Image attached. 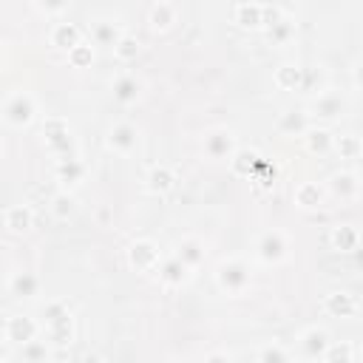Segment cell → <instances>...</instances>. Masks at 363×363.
<instances>
[{"label": "cell", "mask_w": 363, "mask_h": 363, "mask_svg": "<svg viewBox=\"0 0 363 363\" xmlns=\"http://www.w3.org/2000/svg\"><path fill=\"white\" fill-rule=\"evenodd\" d=\"M40 323H43V335L51 346H68L74 337V318L65 301H48L40 312Z\"/></svg>", "instance_id": "cell-1"}, {"label": "cell", "mask_w": 363, "mask_h": 363, "mask_svg": "<svg viewBox=\"0 0 363 363\" xmlns=\"http://www.w3.org/2000/svg\"><path fill=\"white\" fill-rule=\"evenodd\" d=\"M250 281H252V272L244 258H227L216 267V284L227 295H241L250 286Z\"/></svg>", "instance_id": "cell-2"}, {"label": "cell", "mask_w": 363, "mask_h": 363, "mask_svg": "<svg viewBox=\"0 0 363 363\" xmlns=\"http://www.w3.org/2000/svg\"><path fill=\"white\" fill-rule=\"evenodd\" d=\"M37 116V102L31 94L26 91H11L6 99H3V122L9 128H26L31 125Z\"/></svg>", "instance_id": "cell-3"}, {"label": "cell", "mask_w": 363, "mask_h": 363, "mask_svg": "<svg viewBox=\"0 0 363 363\" xmlns=\"http://www.w3.org/2000/svg\"><path fill=\"white\" fill-rule=\"evenodd\" d=\"M235 150H238L235 136H233V130H227V128H213V130H207L204 139H201V153H204L207 159H213V162L233 159Z\"/></svg>", "instance_id": "cell-4"}, {"label": "cell", "mask_w": 363, "mask_h": 363, "mask_svg": "<svg viewBox=\"0 0 363 363\" xmlns=\"http://www.w3.org/2000/svg\"><path fill=\"white\" fill-rule=\"evenodd\" d=\"M43 136H45L48 150H51L57 159H62V156H74V153H71V128H68L65 119H60V116H48V119L43 122Z\"/></svg>", "instance_id": "cell-5"}, {"label": "cell", "mask_w": 363, "mask_h": 363, "mask_svg": "<svg viewBox=\"0 0 363 363\" xmlns=\"http://www.w3.org/2000/svg\"><path fill=\"white\" fill-rule=\"evenodd\" d=\"M40 332H43V323L34 320V318H26V315H9L6 323H3V337L14 349L28 343V340H34V337H40Z\"/></svg>", "instance_id": "cell-6"}, {"label": "cell", "mask_w": 363, "mask_h": 363, "mask_svg": "<svg viewBox=\"0 0 363 363\" xmlns=\"http://www.w3.org/2000/svg\"><path fill=\"white\" fill-rule=\"evenodd\" d=\"M286 252H289V241H286V235L281 233V230H267V233H261L258 235V241H255V255H258V261H264V264H278V261H284L286 258Z\"/></svg>", "instance_id": "cell-7"}, {"label": "cell", "mask_w": 363, "mask_h": 363, "mask_svg": "<svg viewBox=\"0 0 363 363\" xmlns=\"http://www.w3.org/2000/svg\"><path fill=\"white\" fill-rule=\"evenodd\" d=\"M128 264L136 269V272H150L162 264V252H159V244H153L150 238H139L128 247Z\"/></svg>", "instance_id": "cell-8"}, {"label": "cell", "mask_w": 363, "mask_h": 363, "mask_svg": "<svg viewBox=\"0 0 363 363\" xmlns=\"http://www.w3.org/2000/svg\"><path fill=\"white\" fill-rule=\"evenodd\" d=\"M329 343H332V337H329V332L320 329V326H309V329H303L301 337H298V346H301L303 357H309V360H323Z\"/></svg>", "instance_id": "cell-9"}, {"label": "cell", "mask_w": 363, "mask_h": 363, "mask_svg": "<svg viewBox=\"0 0 363 363\" xmlns=\"http://www.w3.org/2000/svg\"><path fill=\"white\" fill-rule=\"evenodd\" d=\"M343 111H346V99L337 91L323 88L320 94H315V102H312V113L315 116H320V119H337V116H343Z\"/></svg>", "instance_id": "cell-10"}, {"label": "cell", "mask_w": 363, "mask_h": 363, "mask_svg": "<svg viewBox=\"0 0 363 363\" xmlns=\"http://www.w3.org/2000/svg\"><path fill=\"white\" fill-rule=\"evenodd\" d=\"M136 145H139V133H136V128H133L130 122H116V125L108 130V147H111V150L128 156V153L136 150Z\"/></svg>", "instance_id": "cell-11"}, {"label": "cell", "mask_w": 363, "mask_h": 363, "mask_svg": "<svg viewBox=\"0 0 363 363\" xmlns=\"http://www.w3.org/2000/svg\"><path fill=\"white\" fill-rule=\"evenodd\" d=\"M323 312L332 318H354L360 312V301L352 292H329L323 298Z\"/></svg>", "instance_id": "cell-12"}, {"label": "cell", "mask_w": 363, "mask_h": 363, "mask_svg": "<svg viewBox=\"0 0 363 363\" xmlns=\"http://www.w3.org/2000/svg\"><path fill=\"white\" fill-rule=\"evenodd\" d=\"M156 272H159V281L164 284V286H182L187 278H190V267L179 258V255H170V258H162V264L156 267Z\"/></svg>", "instance_id": "cell-13"}, {"label": "cell", "mask_w": 363, "mask_h": 363, "mask_svg": "<svg viewBox=\"0 0 363 363\" xmlns=\"http://www.w3.org/2000/svg\"><path fill=\"white\" fill-rule=\"evenodd\" d=\"M3 224H6L9 233L23 235V233H28L34 227V213H31L28 204H11V207L3 210Z\"/></svg>", "instance_id": "cell-14"}, {"label": "cell", "mask_w": 363, "mask_h": 363, "mask_svg": "<svg viewBox=\"0 0 363 363\" xmlns=\"http://www.w3.org/2000/svg\"><path fill=\"white\" fill-rule=\"evenodd\" d=\"M9 292H11L14 298H20V301H31V298L40 295V278H37L34 272L20 269V272H14V275L9 278Z\"/></svg>", "instance_id": "cell-15"}, {"label": "cell", "mask_w": 363, "mask_h": 363, "mask_svg": "<svg viewBox=\"0 0 363 363\" xmlns=\"http://www.w3.org/2000/svg\"><path fill=\"white\" fill-rule=\"evenodd\" d=\"M51 45L54 48H60V51H71L74 45H79L85 37H82V28L79 26H74V23H57L54 28H51Z\"/></svg>", "instance_id": "cell-16"}, {"label": "cell", "mask_w": 363, "mask_h": 363, "mask_svg": "<svg viewBox=\"0 0 363 363\" xmlns=\"http://www.w3.org/2000/svg\"><path fill=\"white\" fill-rule=\"evenodd\" d=\"M275 128L284 136H303L312 125H309V113H303V111H281Z\"/></svg>", "instance_id": "cell-17"}, {"label": "cell", "mask_w": 363, "mask_h": 363, "mask_svg": "<svg viewBox=\"0 0 363 363\" xmlns=\"http://www.w3.org/2000/svg\"><path fill=\"white\" fill-rule=\"evenodd\" d=\"M360 184H357V176L349 173V170H340V173H332L329 176V193L340 201H352L357 196Z\"/></svg>", "instance_id": "cell-18"}, {"label": "cell", "mask_w": 363, "mask_h": 363, "mask_svg": "<svg viewBox=\"0 0 363 363\" xmlns=\"http://www.w3.org/2000/svg\"><path fill=\"white\" fill-rule=\"evenodd\" d=\"M303 77H306V68L295 65V62H284L275 68V85L281 91H301L303 88Z\"/></svg>", "instance_id": "cell-19"}, {"label": "cell", "mask_w": 363, "mask_h": 363, "mask_svg": "<svg viewBox=\"0 0 363 363\" xmlns=\"http://www.w3.org/2000/svg\"><path fill=\"white\" fill-rule=\"evenodd\" d=\"M111 91H113V99L122 102V105H130L139 99V91H142V82L133 77V74H119L113 82H111Z\"/></svg>", "instance_id": "cell-20"}, {"label": "cell", "mask_w": 363, "mask_h": 363, "mask_svg": "<svg viewBox=\"0 0 363 363\" xmlns=\"http://www.w3.org/2000/svg\"><path fill=\"white\" fill-rule=\"evenodd\" d=\"M329 241L337 252H357L360 250V233L352 224H337L329 233Z\"/></svg>", "instance_id": "cell-21"}, {"label": "cell", "mask_w": 363, "mask_h": 363, "mask_svg": "<svg viewBox=\"0 0 363 363\" xmlns=\"http://www.w3.org/2000/svg\"><path fill=\"white\" fill-rule=\"evenodd\" d=\"M88 34H91V43L94 45H108V48H113L125 34H122V28L116 26V23H111V20H96L91 28H88Z\"/></svg>", "instance_id": "cell-22"}, {"label": "cell", "mask_w": 363, "mask_h": 363, "mask_svg": "<svg viewBox=\"0 0 363 363\" xmlns=\"http://www.w3.org/2000/svg\"><path fill=\"white\" fill-rule=\"evenodd\" d=\"M54 176H57L60 184H79L82 176H85V164L77 156H62V159H57Z\"/></svg>", "instance_id": "cell-23"}, {"label": "cell", "mask_w": 363, "mask_h": 363, "mask_svg": "<svg viewBox=\"0 0 363 363\" xmlns=\"http://www.w3.org/2000/svg\"><path fill=\"white\" fill-rule=\"evenodd\" d=\"M173 184H176V173H173L167 164H156V167H150L147 176H145V187H147L150 193H156V196L173 190Z\"/></svg>", "instance_id": "cell-24"}, {"label": "cell", "mask_w": 363, "mask_h": 363, "mask_svg": "<svg viewBox=\"0 0 363 363\" xmlns=\"http://www.w3.org/2000/svg\"><path fill=\"white\" fill-rule=\"evenodd\" d=\"M233 20L241 28H264V6L261 3H238Z\"/></svg>", "instance_id": "cell-25"}, {"label": "cell", "mask_w": 363, "mask_h": 363, "mask_svg": "<svg viewBox=\"0 0 363 363\" xmlns=\"http://www.w3.org/2000/svg\"><path fill=\"white\" fill-rule=\"evenodd\" d=\"M230 167H233L235 176L252 179V176L258 173V167H261V156H258L255 150H235L233 159H230Z\"/></svg>", "instance_id": "cell-26"}, {"label": "cell", "mask_w": 363, "mask_h": 363, "mask_svg": "<svg viewBox=\"0 0 363 363\" xmlns=\"http://www.w3.org/2000/svg\"><path fill=\"white\" fill-rule=\"evenodd\" d=\"M147 23H150L153 31H167V28H173V23H176V6L167 3V0H159V3L150 9Z\"/></svg>", "instance_id": "cell-27"}, {"label": "cell", "mask_w": 363, "mask_h": 363, "mask_svg": "<svg viewBox=\"0 0 363 363\" xmlns=\"http://www.w3.org/2000/svg\"><path fill=\"white\" fill-rule=\"evenodd\" d=\"M17 354L23 357V363H45V360L54 357V354H51V343H48V340H40V337H34V340L17 346Z\"/></svg>", "instance_id": "cell-28"}, {"label": "cell", "mask_w": 363, "mask_h": 363, "mask_svg": "<svg viewBox=\"0 0 363 363\" xmlns=\"http://www.w3.org/2000/svg\"><path fill=\"white\" fill-rule=\"evenodd\" d=\"M295 204L303 207V210H312V207H320L323 204V187L318 182H303L295 187Z\"/></svg>", "instance_id": "cell-29"}, {"label": "cell", "mask_w": 363, "mask_h": 363, "mask_svg": "<svg viewBox=\"0 0 363 363\" xmlns=\"http://www.w3.org/2000/svg\"><path fill=\"white\" fill-rule=\"evenodd\" d=\"M303 142H306V150H309V153H320V156L335 147V136H332L326 128H309V130L303 133Z\"/></svg>", "instance_id": "cell-30"}, {"label": "cell", "mask_w": 363, "mask_h": 363, "mask_svg": "<svg viewBox=\"0 0 363 363\" xmlns=\"http://www.w3.org/2000/svg\"><path fill=\"white\" fill-rule=\"evenodd\" d=\"M176 255H179L190 269H196V267L204 261V247H201L199 238H182V241L176 244Z\"/></svg>", "instance_id": "cell-31"}, {"label": "cell", "mask_w": 363, "mask_h": 363, "mask_svg": "<svg viewBox=\"0 0 363 363\" xmlns=\"http://www.w3.org/2000/svg\"><path fill=\"white\" fill-rule=\"evenodd\" d=\"M295 31H298L295 20H292L289 14H284L272 28H267V40H269L272 45H286V43L295 37Z\"/></svg>", "instance_id": "cell-32"}, {"label": "cell", "mask_w": 363, "mask_h": 363, "mask_svg": "<svg viewBox=\"0 0 363 363\" xmlns=\"http://www.w3.org/2000/svg\"><path fill=\"white\" fill-rule=\"evenodd\" d=\"M332 150H337L340 159H357V153L363 150V145H360V139L354 133H343V136H335V147Z\"/></svg>", "instance_id": "cell-33"}, {"label": "cell", "mask_w": 363, "mask_h": 363, "mask_svg": "<svg viewBox=\"0 0 363 363\" xmlns=\"http://www.w3.org/2000/svg\"><path fill=\"white\" fill-rule=\"evenodd\" d=\"M323 360L326 363H349V360H354V349H352V343H346V340H332L329 343V349H326V354H323Z\"/></svg>", "instance_id": "cell-34"}, {"label": "cell", "mask_w": 363, "mask_h": 363, "mask_svg": "<svg viewBox=\"0 0 363 363\" xmlns=\"http://www.w3.org/2000/svg\"><path fill=\"white\" fill-rule=\"evenodd\" d=\"M113 57H116L119 62H130V60H136V57H139V40L125 34V37L113 45Z\"/></svg>", "instance_id": "cell-35"}, {"label": "cell", "mask_w": 363, "mask_h": 363, "mask_svg": "<svg viewBox=\"0 0 363 363\" xmlns=\"http://www.w3.org/2000/svg\"><path fill=\"white\" fill-rule=\"evenodd\" d=\"M68 62H71L74 68H88V65L94 62V45L82 40L79 45H74V48L68 51Z\"/></svg>", "instance_id": "cell-36"}, {"label": "cell", "mask_w": 363, "mask_h": 363, "mask_svg": "<svg viewBox=\"0 0 363 363\" xmlns=\"http://www.w3.org/2000/svg\"><path fill=\"white\" fill-rule=\"evenodd\" d=\"M261 363H286L289 360V352L284 349V346H275V343H269V346H264V349H258V354H255Z\"/></svg>", "instance_id": "cell-37"}, {"label": "cell", "mask_w": 363, "mask_h": 363, "mask_svg": "<svg viewBox=\"0 0 363 363\" xmlns=\"http://www.w3.org/2000/svg\"><path fill=\"white\" fill-rule=\"evenodd\" d=\"M74 199L68 196V193H57L54 199H51V213L57 216V218H68L71 213H74Z\"/></svg>", "instance_id": "cell-38"}, {"label": "cell", "mask_w": 363, "mask_h": 363, "mask_svg": "<svg viewBox=\"0 0 363 363\" xmlns=\"http://www.w3.org/2000/svg\"><path fill=\"white\" fill-rule=\"evenodd\" d=\"M281 17H284V11L278 6H264V28H272Z\"/></svg>", "instance_id": "cell-39"}, {"label": "cell", "mask_w": 363, "mask_h": 363, "mask_svg": "<svg viewBox=\"0 0 363 363\" xmlns=\"http://www.w3.org/2000/svg\"><path fill=\"white\" fill-rule=\"evenodd\" d=\"M37 3H40L43 11H48V14H60L71 0H37Z\"/></svg>", "instance_id": "cell-40"}, {"label": "cell", "mask_w": 363, "mask_h": 363, "mask_svg": "<svg viewBox=\"0 0 363 363\" xmlns=\"http://www.w3.org/2000/svg\"><path fill=\"white\" fill-rule=\"evenodd\" d=\"M352 79H354L357 88H363V60L354 62V68H352Z\"/></svg>", "instance_id": "cell-41"}, {"label": "cell", "mask_w": 363, "mask_h": 363, "mask_svg": "<svg viewBox=\"0 0 363 363\" xmlns=\"http://www.w3.org/2000/svg\"><path fill=\"white\" fill-rule=\"evenodd\" d=\"M204 360H230V354H227V352H213V354H207Z\"/></svg>", "instance_id": "cell-42"}, {"label": "cell", "mask_w": 363, "mask_h": 363, "mask_svg": "<svg viewBox=\"0 0 363 363\" xmlns=\"http://www.w3.org/2000/svg\"><path fill=\"white\" fill-rule=\"evenodd\" d=\"M360 267H363V258H360Z\"/></svg>", "instance_id": "cell-43"}]
</instances>
